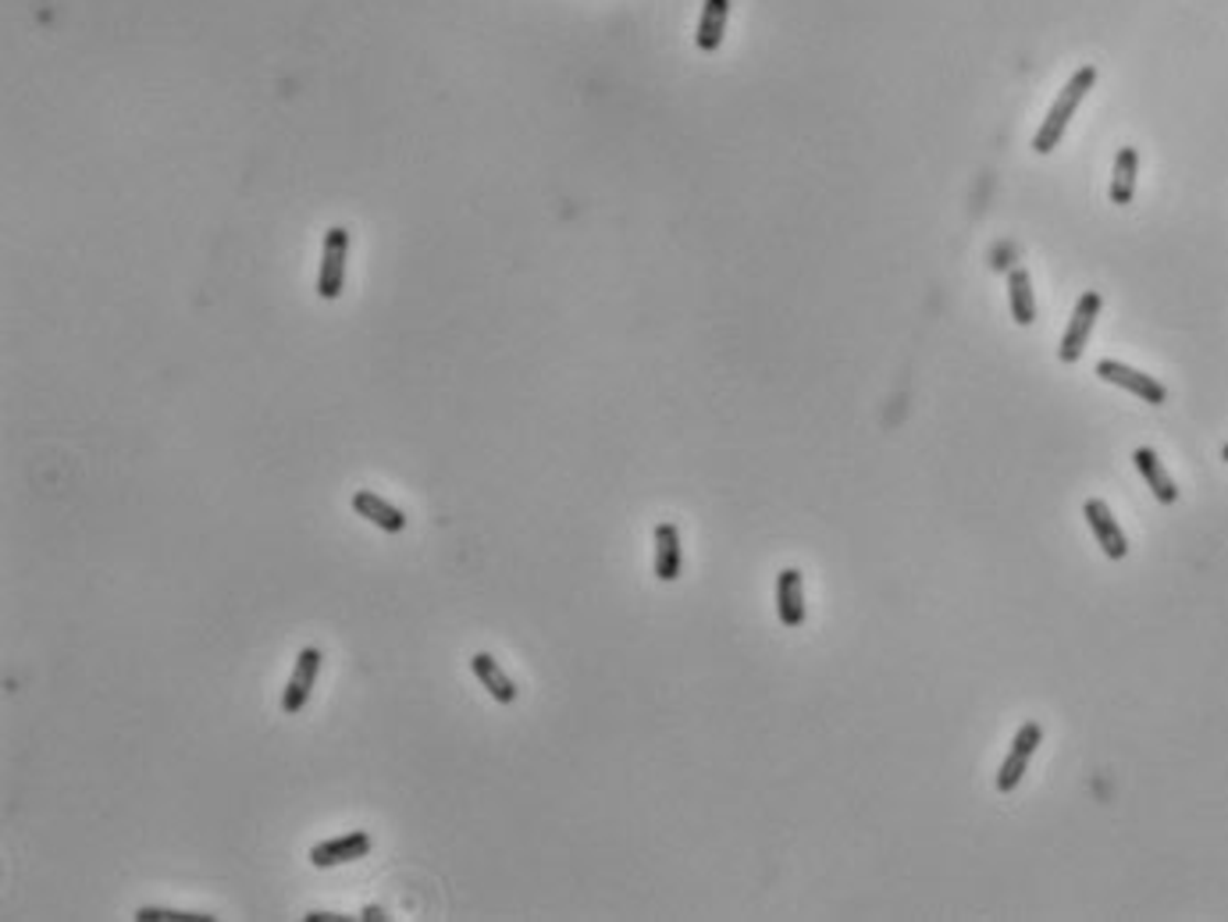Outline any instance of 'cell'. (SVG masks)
<instances>
[{"label":"cell","instance_id":"obj_1","mask_svg":"<svg viewBox=\"0 0 1228 922\" xmlns=\"http://www.w3.org/2000/svg\"><path fill=\"white\" fill-rule=\"evenodd\" d=\"M1097 86V68L1094 65H1086V68H1079L1072 75V79L1065 83V89H1061L1057 94V100H1054V108L1048 111V118H1043V125L1037 129V135H1033V150L1037 154H1051V150L1061 143V135H1065V129H1068V122H1072V114L1079 111V103L1086 100V94L1089 89Z\"/></svg>","mask_w":1228,"mask_h":922},{"label":"cell","instance_id":"obj_2","mask_svg":"<svg viewBox=\"0 0 1228 922\" xmlns=\"http://www.w3.org/2000/svg\"><path fill=\"white\" fill-rule=\"evenodd\" d=\"M346 264H350V232L336 224V229L325 232V246H321V267H317V296L321 299H339L346 289Z\"/></svg>","mask_w":1228,"mask_h":922},{"label":"cell","instance_id":"obj_3","mask_svg":"<svg viewBox=\"0 0 1228 922\" xmlns=\"http://www.w3.org/2000/svg\"><path fill=\"white\" fill-rule=\"evenodd\" d=\"M321 662H325V652L317 645L299 648L296 667L289 673V684H285V691H282V713L285 716H299L303 709H307L310 694L317 688V677H321Z\"/></svg>","mask_w":1228,"mask_h":922},{"label":"cell","instance_id":"obj_4","mask_svg":"<svg viewBox=\"0 0 1228 922\" xmlns=\"http://www.w3.org/2000/svg\"><path fill=\"white\" fill-rule=\"evenodd\" d=\"M1040 740H1043V727H1040V723L1037 720L1022 723L1019 734H1015V740H1011L1008 755H1005V762H1000V769H997V791L1000 794H1008V791H1015L1022 783L1026 769H1029V759L1037 755Z\"/></svg>","mask_w":1228,"mask_h":922},{"label":"cell","instance_id":"obj_5","mask_svg":"<svg viewBox=\"0 0 1228 922\" xmlns=\"http://www.w3.org/2000/svg\"><path fill=\"white\" fill-rule=\"evenodd\" d=\"M1100 307H1104L1100 293H1083L1079 296V304H1075V310H1072V321L1065 328V339H1061V345H1057L1061 364H1075V360L1086 353L1089 331H1094V325H1097Z\"/></svg>","mask_w":1228,"mask_h":922},{"label":"cell","instance_id":"obj_6","mask_svg":"<svg viewBox=\"0 0 1228 922\" xmlns=\"http://www.w3.org/2000/svg\"><path fill=\"white\" fill-rule=\"evenodd\" d=\"M374 848V837L368 830H346V834L331 837V841H321L310 848V866L314 869H331V866H346V861H360L368 858Z\"/></svg>","mask_w":1228,"mask_h":922},{"label":"cell","instance_id":"obj_7","mask_svg":"<svg viewBox=\"0 0 1228 922\" xmlns=\"http://www.w3.org/2000/svg\"><path fill=\"white\" fill-rule=\"evenodd\" d=\"M1097 377H1104V382H1111L1118 388L1132 392V396H1140L1150 406H1161L1164 399H1169V388H1164L1158 377H1150L1143 371L1121 364V360H1100V364H1097Z\"/></svg>","mask_w":1228,"mask_h":922},{"label":"cell","instance_id":"obj_8","mask_svg":"<svg viewBox=\"0 0 1228 922\" xmlns=\"http://www.w3.org/2000/svg\"><path fill=\"white\" fill-rule=\"evenodd\" d=\"M1083 517L1089 524V531H1094L1097 546L1104 549V556H1108V559H1126L1129 556V538L1118 527L1115 513H1111L1108 503H1104V498H1089V503L1083 506Z\"/></svg>","mask_w":1228,"mask_h":922},{"label":"cell","instance_id":"obj_9","mask_svg":"<svg viewBox=\"0 0 1228 922\" xmlns=\"http://www.w3.org/2000/svg\"><path fill=\"white\" fill-rule=\"evenodd\" d=\"M353 513L357 517H363L368 524H374L377 531H385V535H403L406 531V513L399 509V506H392L388 498H382L377 495L374 489H357L353 492Z\"/></svg>","mask_w":1228,"mask_h":922},{"label":"cell","instance_id":"obj_10","mask_svg":"<svg viewBox=\"0 0 1228 922\" xmlns=\"http://www.w3.org/2000/svg\"><path fill=\"white\" fill-rule=\"evenodd\" d=\"M470 673L478 677V684H481L484 691H489L498 705H513V702H517L520 688L513 684V677H509L503 667H498V659H495V656H489V652H474V656H470Z\"/></svg>","mask_w":1228,"mask_h":922},{"label":"cell","instance_id":"obj_11","mask_svg":"<svg viewBox=\"0 0 1228 922\" xmlns=\"http://www.w3.org/2000/svg\"><path fill=\"white\" fill-rule=\"evenodd\" d=\"M777 616L783 627L805 624V584H801V570L787 567L777 578Z\"/></svg>","mask_w":1228,"mask_h":922},{"label":"cell","instance_id":"obj_12","mask_svg":"<svg viewBox=\"0 0 1228 922\" xmlns=\"http://www.w3.org/2000/svg\"><path fill=\"white\" fill-rule=\"evenodd\" d=\"M680 567H684V552H680V527L677 524H656V570L659 581H677Z\"/></svg>","mask_w":1228,"mask_h":922},{"label":"cell","instance_id":"obj_13","mask_svg":"<svg viewBox=\"0 0 1228 922\" xmlns=\"http://www.w3.org/2000/svg\"><path fill=\"white\" fill-rule=\"evenodd\" d=\"M1132 463H1136V471L1143 474V481L1150 485V492H1154V498L1161 506H1172L1175 498H1178V489H1175V481H1172V474L1164 471V463H1161V457L1154 449H1136L1132 452Z\"/></svg>","mask_w":1228,"mask_h":922},{"label":"cell","instance_id":"obj_14","mask_svg":"<svg viewBox=\"0 0 1228 922\" xmlns=\"http://www.w3.org/2000/svg\"><path fill=\"white\" fill-rule=\"evenodd\" d=\"M726 19H731V0H705L702 19H699V33H694V43H699L702 54L720 51L723 33H726Z\"/></svg>","mask_w":1228,"mask_h":922},{"label":"cell","instance_id":"obj_15","mask_svg":"<svg viewBox=\"0 0 1228 922\" xmlns=\"http://www.w3.org/2000/svg\"><path fill=\"white\" fill-rule=\"evenodd\" d=\"M1136 175H1140V154H1136V146H1121L1115 157V175H1111V204L1118 207L1132 204Z\"/></svg>","mask_w":1228,"mask_h":922},{"label":"cell","instance_id":"obj_16","mask_svg":"<svg viewBox=\"0 0 1228 922\" xmlns=\"http://www.w3.org/2000/svg\"><path fill=\"white\" fill-rule=\"evenodd\" d=\"M1008 304H1011V317L1022 328L1037 321V296H1033V282H1029L1026 267H1015L1008 275Z\"/></svg>","mask_w":1228,"mask_h":922},{"label":"cell","instance_id":"obj_17","mask_svg":"<svg viewBox=\"0 0 1228 922\" xmlns=\"http://www.w3.org/2000/svg\"><path fill=\"white\" fill-rule=\"evenodd\" d=\"M140 922H215V915L207 912H178V909H157V904H143L135 909Z\"/></svg>","mask_w":1228,"mask_h":922},{"label":"cell","instance_id":"obj_18","mask_svg":"<svg viewBox=\"0 0 1228 922\" xmlns=\"http://www.w3.org/2000/svg\"><path fill=\"white\" fill-rule=\"evenodd\" d=\"M303 919L307 922H350V915H339V912H307Z\"/></svg>","mask_w":1228,"mask_h":922},{"label":"cell","instance_id":"obj_19","mask_svg":"<svg viewBox=\"0 0 1228 922\" xmlns=\"http://www.w3.org/2000/svg\"><path fill=\"white\" fill-rule=\"evenodd\" d=\"M360 919H363V922H385L388 915H385L382 909H377V904H368V909L360 912Z\"/></svg>","mask_w":1228,"mask_h":922},{"label":"cell","instance_id":"obj_20","mask_svg":"<svg viewBox=\"0 0 1228 922\" xmlns=\"http://www.w3.org/2000/svg\"><path fill=\"white\" fill-rule=\"evenodd\" d=\"M1221 460H1225V463H1228V446H1225V449H1221Z\"/></svg>","mask_w":1228,"mask_h":922}]
</instances>
